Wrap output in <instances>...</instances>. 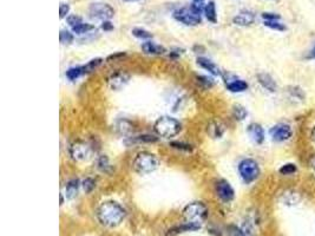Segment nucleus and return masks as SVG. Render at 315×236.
I'll return each instance as SVG.
<instances>
[{
    "instance_id": "f257e3e1",
    "label": "nucleus",
    "mask_w": 315,
    "mask_h": 236,
    "mask_svg": "<svg viewBox=\"0 0 315 236\" xmlns=\"http://www.w3.org/2000/svg\"><path fill=\"white\" fill-rule=\"evenodd\" d=\"M97 218L105 227H117L126 218V210L120 203L108 201L102 203L97 210Z\"/></svg>"
},
{
    "instance_id": "f03ea898",
    "label": "nucleus",
    "mask_w": 315,
    "mask_h": 236,
    "mask_svg": "<svg viewBox=\"0 0 315 236\" xmlns=\"http://www.w3.org/2000/svg\"><path fill=\"white\" fill-rule=\"evenodd\" d=\"M154 130L160 137L163 138H172L178 135L182 130V126L178 120L169 116H163L156 120Z\"/></svg>"
},
{
    "instance_id": "7ed1b4c3",
    "label": "nucleus",
    "mask_w": 315,
    "mask_h": 236,
    "mask_svg": "<svg viewBox=\"0 0 315 236\" xmlns=\"http://www.w3.org/2000/svg\"><path fill=\"white\" fill-rule=\"evenodd\" d=\"M160 166V160L156 155L149 152H138L132 162V168L140 175L154 172Z\"/></svg>"
},
{
    "instance_id": "20e7f679",
    "label": "nucleus",
    "mask_w": 315,
    "mask_h": 236,
    "mask_svg": "<svg viewBox=\"0 0 315 236\" xmlns=\"http://www.w3.org/2000/svg\"><path fill=\"white\" fill-rule=\"evenodd\" d=\"M208 216V208L202 202H192L188 204L183 210V218L186 222L192 224L201 226V224Z\"/></svg>"
},
{
    "instance_id": "39448f33",
    "label": "nucleus",
    "mask_w": 315,
    "mask_h": 236,
    "mask_svg": "<svg viewBox=\"0 0 315 236\" xmlns=\"http://www.w3.org/2000/svg\"><path fill=\"white\" fill-rule=\"evenodd\" d=\"M238 172L244 182L249 184V183L258 180V177L260 176V166H258L256 160L246 158L238 164Z\"/></svg>"
},
{
    "instance_id": "423d86ee",
    "label": "nucleus",
    "mask_w": 315,
    "mask_h": 236,
    "mask_svg": "<svg viewBox=\"0 0 315 236\" xmlns=\"http://www.w3.org/2000/svg\"><path fill=\"white\" fill-rule=\"evenodd\" d=\"M174 18L186 26H196L202 22L201 14L190 8H182L174 12Z\"/></svg>"
},
{
    "instance_id": "0eeeda50",
    "label": "nucleus",
    "mask_w": 315,
    "mask_h": 236,
    "mask_svg": "<svg viewBox=\"0 0 315 236\" xmlns=\"http://www.w3.org/2000/svg\"><path fill=\"white\" fill-rule=\"evenodd\" d=\"M70 155L72 160L77 162H84V160H90L92 155V148L90 144L83 142V140H76L71 144L70 146Z\"/></svg>"
},
{
    "instance_id": "6e6552de",
    "label": "nucleus",
    "mask_w": 315,
    "mask_h": 236,
    "mask_svg": "<svg viewBox=\"0 0 315 236\" xmlns=\"http://www.w3.org/2000/svg\"><path fill=\"white\" fill-rule=\"evenodd\" d=\"M88 13L92 18L100 19V20H110L114 16V10L108 2H94L88 8Z\"/></svg>"
},
{
    "instance_id": "1a4fd4ad",
    "label": "nucleus",
    "mask_w": 315,
    "mask_h": 236,
    "mask_svg": "<svg viewBox=\"0 0 315 236\" xmlns=\"http://www.w3.org/2000/svg\"><path fill=\"white\" fill-rule=\"evenodd\" d=\"M292 135L293 131L288 124H278L270 129V137L274 142H284L290 140Z\"/></svg>"
},
{
    "instance_id": "9d476101",
    "label": "nucleus",
    "mask_w": 315,
    "mask_h": 236,
    "mask_svg": "<svg viewBox=\"0 0 315 236\" xmlns=\"http://www.w3.org/2000/svg\"><path fill=\"white\" fill-rule=\"evenodd\" d=\"M216 194L223 202H230L235 198V192L230 183L226 180H220L216 183Z\"/></svg>"
},
{
    "instance_id": "9b49d317",
    "label": "nucleus",
    "mask_w": 315,
    "mask_h": 236,
    "mask_svg": "<svg viewBox=\"0 0 315 236\" xmlns=\"http://www.w3.org/2000/svg\"><path fill=\"white\" fill-rule=\"evenodd\" d=\"M129 80H130L129 74L122 71V72H116V74H114L112 76L109 78L108 83H109V86L112 88V90L118 91L129 83Z\"/></svg>"
},
{
    "instance_id": "f8f14e48",
    "label": "nucleus",
    "mask_w": 315,
    "mask_h": 236,
    "mask_svg": "<svg viewBox=\"0 0 315 236\" xmlns=\"http://www.w3.org/2000/svg\"><path fill=\"white\" fill-rule=\"evenodd\" d=\"M255 22V14L252 11H241L232 18V22L238 26H250Z\"/></svg>"
},
{
    "instance_id": "ddd939ff",
    "label": "nucleus",
    "mask_w": 315,
    "mask_h": 236,
    "mask_svg": "<svg viewBox=\"0 0 315 236\" xmlns=\"http://www.w3.org/2000/svg\"><path fill=\"white\" fill-rule=\"evenodd\" d=\"M248 134L252 137V140H254L256 144H262L264 140V130L260 124L258 123H252L248 126Z\"/></svg>"
},
{
    "instance_id": "4468645a",
    "label": "nucleus",
    "mask_w": 315,
    "mask_h": 236,
    "mask_svg": "<svg viewBox=\"0 0 315 236\" xmlns=\"http://www.w3.org/2000/svg\"><path fill=\"white\" fill-rule=\"evenodd\" d=\"M142 50H143L144 54H152V56H160V54H163L166 52V50L163 46H160V45L156 44V42H154L152 40H148L146 42H143Z\"/></svg>"
},
{
    "instance_id": "2eb2a0df",
    "label": "nucleus",
    "mask_w": 315,
    "mask_h": 236,
    "mask_svg": "<svg viewBox=\"0 0 315 236\" xmlns=\"http://www.w3.org/2000/svg\"><path fill=\"white\" fill-rule=\"evenodd\" d=\"M198 64L200 65V66L204 68V70L209 71L210 74H212V76H221V70H220V68L216 65L214 62H212L210 59H206V58H203V57H198Z\"/></svg>"
},
{
    "instance_id": "dca6fc26",
    "label": "nucleus",
    "mask_w": 315,
    "mask_h": 236,
    "mask_svg": "<svg viewBox=\"0 0 315 236\" xmlns=\"http://www.w3.org/2000/svg\"><path fill=\"white\" fill-rule=\"evenodd\" d=\"M227 88L230 92H244L248 88L247 82L238 80V78H232L230 80H226Z\"/></svg>"
},
{
    "instance_id": "f3484780",
    "label": "nucleus",
    "mask_w": 315,
    "mask_h": 236,
    "mask_svg": "<svg viewBox=\"0 0 315 236\" xmlns=\"http://www.w3.org/2000/svg\"><path fill=\"white\" fill-rule=\"evenodd\" d=\"M258 83L262 85V88H264L266 90L270 91V92H274L276 91L278 85L275 83V80H273V77L268 74H258Z\"/></svg>"
},
{
    "instance_id": "a211bd4d",
    "label": "nucleus",
    "mask_w": 315,
    "mask_h": 236,
    "mask_svg": "<svg viewBox=\"0 0 315 236\" xmlns=\"http://www.w3.org/2000/svg\"><path fill=\"white\" fill-rule=\"evenodd\" d=\"M80 182L78 178H72L66 183L65 186V195L68 200H74L78 194V190H80Z\"/></svg>"
},
{
    "instance_id": "6ab92c4d",
    "label": "nucleus",
    "mask_w": 315,
    "mask_h": 236,
    "mask_svg": "<svg viewBox=\"0 0 315 236\" xmlns=\"http://www.w3.org/2000/svg\"><path fill=\"white\" fill-rule=\"evenodd\" d=\"M206 18L208 19L210 22H218V12H216V5L214 2H209L208 4L204 5V10H203Z\"/></svg>"
},
{
    "instance_id": "aec40b11",
    "label": "nucleus",
    "mask_w": 315,
    "mask_h": 236,
    "mask_svg": "<svg viewBox=\"0 0 315 236\" xmlns=\"http://www.w3.org/2000/svg\"><path fill=\"white\" fill-rule=\"evenodd\" d=\"M97 166L102 172L109 174V175L114 172V166L110 164L109 158H108V156H105V155H100V157H98Z\"/></svg>"
},
{
    "instance_id": "412c9836",
    "label": "nucleus",
    "mask_w": 315,
    "mask_h": 236,
    "mask_svg": "<svg viewBox=\"0 0 315 236\" xmlns=\"http://www.w3.org/2000/svg\"><path fill=\"white\" fill-rule=\"evenodd\" d=\"M223 131H224L223 126L220 122H218V120H214V122H212L208 126L209 135L214 137V138H220V137L223 135Z\"/></svg>"
},
{
    "instance_id": "4be33fe9",
    "label": "nucleus",
    "mask_w": 315,
    "mask_h": 236,
    "mask_svg": "<svg viewBox=\"0 0 315 236\" xmlns=\"http://www.w3.org/2000/svg\"><path fill=\"white\" fill-rule=\"evenodd\" d=\"M94 26L91 25V24H88V22H82V24L74 26V28H72V32L76 34H88V32L91 31H94Z\"/></svg>"
},
{
    "instance_id": "5701e85b",
    "label": "nucleus",
    "mask_w": 315,
    "mask_h": 236,
    "mask_svg": "<svg viewBox=\"0 0 315 236\" xmlns=\"http://www.w3.org/2000/svg\"><path fill=\"white\" fill-rule=\"evenodd\" d=\"M102 63H103V59L102 58H94L92 59V60H90L86 65H84L83 66V72L84 74H91V72H94L96 68H98L102 65Z\"/></svg>"
},
{
    "instance_id": "b1692460",
    "label": "nucleus",
    "mask_w": 315,
    "mask_h": 236,
    "mask_svg": "<svg viewBox=\"0 0 315 236\" xmlns=\"http://www.w3.org/2000/svg\"><path fill=\"white\" fill-rule=\"evenodd\" d=\"M158 140V138L152 135H140L136 137H131V143H155Z\"/></svg>"
},
{
    "instance_id": "393cba45",
    "label": "nucleus",
    "mask_w": 315,
    "mask_h": 236,
    "mask_svg": "<svg viewBox=\"0 0 315 236\" xmlns=\"http://www.w3.org/2000/svg\"><path fill=\"white\" fill-rule=\"evenodd\" d=\"M132 126L128 120H120L117 123V131L120 135H129V134L132 132Z\"/></svg>"
},
{
    "instance_id": "a878e982",
    "label": "nucleus",
    "mask_w": 315,
    "mask_h": 236,
    "mask_svg": "<svg viewBox=\"0 0 315 236\" xmlns=\"http://www.w3.org/2000/svg\"><path fill=\"white\" fill-rule=\"evenodd\" d=\"M83 66H76V68H71L66 71V77L68 80H76L80 76H83Z\"/></svg>"
},
{
    "instance_id": "bb28decb",
    "label": "nucleus",
    "mask_w": 315,
    "mask_h": 236,
    "mask_svg": "<svg viewBox=\"0 0 315 236\" xmlns=\"http://www.w3.org/2000/svg\"><path fill=\"white\" fill-rule=\"evenodd\" d=\"M131 34L138 39H152V34H150L149 31H146V30L140 28H134L132 31H131Z\"/></svg>"
},
{
    "instance_id": "cd10ccee",
    "label": "nucleus",
    "mask_w": 315,
    "mask_h": 236,
    "mask_svg": "<svg viewBox=\"0 0 315 236\" xmlns=\"http://www.w3.org/2000/svg\"><path fill=\"white\" fill-rule=\"evenodd\" d=\"M232 114H234L235 120H244L247 117V110L242 106H235L234 109H232Z\"/></svg>"
},
{
    "instance_id": "c85d7f7f",
    "label": "nucleus",
    "mask_w": 315,
    "mask_h": 236,
    "mask_svg": "<svg viewBox=\"0 0 315 236\" xmlns=\"http://www.w3.org/2000/svg\"><path fill=\"white\" fill-rule=\"evenodd\" d=\"M59 40L62 44H71L74 42V34L68 30H62L60 34H59Z\"/></svg>"
},
{
    "instance_id": "c756f323",
    "label": "nucleus",
    "mask_w": 315,
    "mask_h": 236,
    "mask_svg": "<svg viewBox=\"0 0 315 236\" xmlns=\"http://www.w3.org/2000/svg\"><path fill=\"white\" fill-rule=\"evenodd\" d=\"M264 25L267 28L275 30V31H286V25L282 24L280 20H270V22H264Z\"/></svg>"
},
{
    "instance_id": "7c9ffc66",
    "label": "nucleus",
    "mask_w": 315,
    "mask_h": 236,
    "mask_svg": "<svg viewBox=\"0 0 315 236\" xmlns=\"http://www.w3.org/2000/svg\"><path fill=\"white\" fill-rule=\"evenodd\" d=\"M82 186H83L84 192H86V194H90V192L96 188V182H94V180L91 178V177H88V178H85L83 183H82Z\"/></svg>"
},
{
    "instance_id": "2f4dec72",
    "label": "nucleus",
    "mask_w": 315,
    "mask_h": 236,
    "mask_svg": "<svg viewBox=\"0 0 315 236\" xmlns=\"http://www.w3.org/2000/svg\"><path fill=\"white\" fill-rule=\"evenodd\" d=\"M296 166L293 164V163H288V164L282 166L280 168V174L282 175H292V174L296 172Z\"/></svg>"
},
{
    "instance_id": "473e14b6",
    "label": "nucleus",
    "mask_w": 315,
    "mask_h": 236,
    "mask_svg": "<svg viewBox=\"0 0 315 236\" xmlns=\"http://www.w3.org/2000/svg\"><path fill=\"white\" fill-rule=\"evenodd\" d=\"M198 82L201 85H203V88H210L214 85V80H212V78H209L206 76H198Z\"/></svg>"
},
{
    "instance_id": "72a5a7b5",
    "label": "nucleus",
    "mask_w": 315,
    "mask_h": 236,
    "mask_svg": "<svg viewBox=\"0 0 315 236\" xmlns=\"http://www.w3.org/2000/svg\"><path fill=\"white\" fill-rule=\"evenodd\" d=\"M66 20L71 28H74V26L80 25V24H82V22H83V19H82V17H80V16H77V14L68 16Z\"/></svg>"
},
{
    "instance_id": "f704fd0d",
    "label": "nucleus",
    "mask_w": 315,
    "mask_h": 236,
    "mask_svg": "<svg viewBox=\"0 0 315 236\" xmlns=\"http://www.w3.org/2000/svg\"><path fill=\"white\" fill-rule=\"evenodd\" d=\"M68 12H70V5L60 2V5H59V17H60V19L68 17Z\"/></svg>"
},
{
    "instance_id": "c9c22d12",
    "label": "nucleus",
    "mask_w": 315,
    "mask_h": 236,
    "mask_svg": "<svg viewBox=\"0 0 315 236\" xmlns=\"http://www.w3.org/2000/svg\"><path fill=\"white\" fill-rule=\"evenodd\" d=\"M262 18L264 22H270V20H280L281 17L278 13H270V12H264L262 13Z\"/></svg>"
},
{
    "instance_id": "e433bc0d",
    "label": "nucleus",
    "mask_w": 315,
    "mask_h": 236,
    "mask_svg": "<svg viewBox=\"0 0 315 236\" xmlns=\"http://www.w3.org/2000/svg\"><path fill=\"white\" fill-rule=\"evenodd\" d=\"M228 235L229 236H246L244 232L236 226H229L228 227Z\"/></svg>"
},
{
    "instance_id": "4c0bfd02",
    "label": "nucleus",
    "mask_w": 315,
    "mask_h": 236,
    "mask_svg": "<svg viewBox=\"0 0 315 236\" xmlns=\"http://www.w3.org/2000/svg\"><path fill=\"white\" fill-rule=\"evenodd\" d=\"M172 146L175 148V149L178 150H184V152H192V148L190 144H186V143H181V142H172Z\"/></svg>"
},
{
    "instance_id": "58836bf2",
    "label": "nucleus",
    "mask_w": 315,
    "mask_h": 236,
    "mask_svg": "<svg viewBox=\"0 0 315 236\" xmlns=\"http://www.w3.org/2000/svg\"><path fill=\"white\" fill-rule=\"evenodd\" d=\"M102 28H103L104 31H112L114 25L111 24L109 20H105L103 22V24H102Z\"/></svg>"
},
{
    "instance_id": "ea45409f",
    "label": "nucleus",
    "mask_w": 315,
    "mask_h": 236,
    "mask_svg": "<svg viewBox=\"0 0 315 236\" xmlns=\"http://www.w3.org/2000/svg\"><path fill=\"white\" fill-rule=\"evenodd\" d=\"M310 168L312 170V172H313V175L315 176V155H313L310 157Z\"/></svg>"
},
{
    "instance_id": "a19ab883",
    "label": "nucleus",
    "mask_w": 315,
    "mask_h": 236,
    "mask_svg": "<svg viewBox=\"0 0 315 236\" xmlns=\"http://www.w3.org/2000/svg\"><path fill=\"white\" fill-rule=\"evenodd\" d=\"M181 54H182V50L176 48V50L170 52V56H172V57H178V56H181Z\"/></svg>"
},
{
    "instance_id": "79ce46f5",
    "label": "nucleus",
    "mask_w": 315,
    "mask_h": 236,
    "mask_svg": "<svg viewBox=\"0 0 315 236\" xmlns=\"http://www.w3.org/2000/svg\"><path fill=\"white\" fill-rule=\"evenodd\" d=\"M124 56V54H112V56H110L109 58H108V60H111V59H117V58H120V57H123Z\"/></svg>"
},
{
    "instance_id": "37998d69",
    "label": "nucleus",
    "mask_w": 315,
    "mask_h": 236,
    "mask_svg": "<svg viewBox=\"0 0 315 236\" xmlns=\"http://www.w3.org/2000/svg\"><path fill=\"white\" fill-rule=\"evenodd\" d=\"M312 140H313V142L315 143V126L313 128V131H312Z\"/></svg>"
},
{
    "instance_id": "c03bdc74",
    "label": "nucleus",
    "mask_w": 315,
    "mask_h": 236,
    "mask_svg": "<svg viewBox=\"0 0 315 236\" xmlns=\"http://www.w3.org/2000/svg\"><path fill=\"white\" fill-rule=\"evenodd\" d=\"M310 58H315V48H313V50H312L310 54Z\"/></svg>"
},
{
    "instance_id": "a18cd8bd",
    "label": "nucleus",
    "mask_w": 315,
    "mask_h": 236,
    "mask_svg": "<svg viewBox=\"0 0 315 236\" xmlns=\"http://www.w3.org/2000/svg\"><path fill=\"white\" fill-rule=\"evenodd\" d=\"M194 2H200V4H202L203 2H206V0H192Z\"/></svg>"
},
{
    "instance_id": "49530a36",
    "label": "nucleus",
    "mask_w": 315,
    "mask_h": 236,
    "mask_svg": "<svg viewBox=\"0 0 315 236\" xmlns=\"http://www.w3.org/2000/svg\"><path fill=\"white\" fill-rule=\"evenodd\" d=\"M124 2H140V0H124Z\"/></svg>"
}]
</instances>
